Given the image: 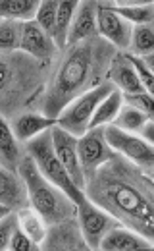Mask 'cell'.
Returning a JSON list of instances; mask_svg holds the SVG:
<instances>
[{
    "instance_id": "obj_16",
    "label": "cell",
    "mask_w": 154,
    "mask_h": 251,
    "mask_svg": "<svg viewBox=\"0 0 154 251\" xmlns=\"http://www.w3.org/2000/svg\"><path fill=\"white\" fill-rule=\"evenodd\" d=\"M2 139H0V166L18 172L22 162L27 157V143L16 137L14 129L6 118H2Z\"/></svg>"
},
{
    "instance_id": "obj_12",
    "label": "cell",
    "mask_w": 154,
    "mask_h": 251,
    "mask_svg": "<svg viewBox=\"0 0 154 251\" xmlns=\"http://www.w3.org/2000/svg\"><path fill=\"white\" fill-rule=\"evenodd\" d=\"M20 50L33 56V58H37V60H46V62H54L58 52H60L56 41L44 31L35 20L23 24Z\"/></svg>"
},
{
    "instance_id": "obj_32",
    "label": "cell",
    "mask_w": 154,
    "mask_h": 251,
    "mask_svg": "<svg viewBox=\"0 0 154 251\" xmlns=\"http://www.w3.org/2000/svg\"><path fill=\"white\" fill-rule=\"evenodd\" d=\"M39 246L31 240L29 236L22 230V226L16 230V234H14V238H12V242H10V250H18V251H27V250H37Z\"/></svg>"
},
{
    "instance_id": "obj_4",
    "label": "cell",
    "mask_w": 154,
    "mask_h": 251,
    "mask_svg": "<svg viewBox=\"0 0 154 251\" xmlns=\"http://www.w3.org/2000/svg\"><path fill=\"white\" fill-rule=\"evenodd\" d=\"M29 188L31 205L50 224H58L67 219L77 217V203L56 184H52L37 166L29 153L18 170Z\"/></svg>"
},
{
    "instance_id": "obj_8",
    "label": "cell",
    "mask_w": 154,
    "mask_h": 251,
    "mask_svg": "<svg viewBox=\"0 0 154 251\" xmlns=\"http://www.w3.org/2000/svg\"><path fill=\"white\" fill-rule=\"evenodd\" d=\"M77 153H79V162H81L85 180L89 182L96 174V170L116 155V151L110 147L106 139V126L91 127L85 135H81L77 139Z\"/></svg>"
},
{
    "instance_id": "obj_17",
    "label": "cell",
    "mask_w": 154,
    "mask_h": 251,
    "mask_svg": "<svg viewBox=\"0 0 154 251\" xmlns=\"http://www.w3.org/2000/svg\"><path fill=\"white\" fill-rule=\"evenodd\" d=\"M108 79L122 91V93H141L145 91L139 74L135 70V66L131 62L127 52H118L116 58L112 60L110 72H108Z\"/></svg>"
},
{
    "instance_id": "obj_21",
    "label": "cell",
    "mask_w": 154,
    "mask_h": 251,
    "mask_svg": "<svg viewBox=\"0 0 154 251\" xmlns=\"http://www.w3.org/2000/svg\"><path fill=\"white\" fill-rule=\"evenodd\" d=\"M16 213H18L22 230L41 248L43 242L46 240V234H48V222L43 219V215H41L33 205H31V207H25V209H20V211H16Z\"/></svg>"
},
{
    "instance_id": "obj_23",
    "label": "cell",
    "mask_w": 154,
    "mask_h": 251,
    "mask_svg": "<svg viewBox=\"0 0 154 251\" xmlns=\"http://www.w3.org/2000/svg\"><path fill=\"white\" fill-rule=\"evenodd\" d=\"M123 106V93L120 89H116L112 95H108L96 108L94 116H92L91 127H102V126L114 124L118 112L122 110Z\"/></svg>"
},
{
    "instance_id": "obj_28",
    "label": "cell",
    "mask_w": 154,
    "mask_h": 251,
    "mask_svg": "<svg viewBox=\"0 0 154 251\" xmlns=\"http://www.w3.org/2000/svg\"><path fill=\"white\" fill-rule=\"evenodd\" d=\"M58 8H60V2H58V0H46V2H41L39 12H37V18H35V22H37L44 31L48 33L52 39H54V29H56Z\"/></svg>"
},
{
    "instance_id": "obj_31",
    "label": "cell",
    "mask_w": 154,
    "mask_h": 251,
    "mask_svg": "<svg viewBox=\"0 0 154 251\" xmlns=\"http://www.w3.org/2000/svg\"><path fill=\"white\" fill-rule=\"evenodd\" d=\"M129 58H131V62L135 66L137 74H139V79H141L145 91L154 97V74L151 72V68L145 64L143 58H139V56H131V54H129Z\"/></svg>"
},
{
    "instance_id": "obj_9",
    "label": "cell",
    "mask_w": 154,
    "mask_h": 251,
    "mask_svg": "<svg viewBox=\"0 0 154 251\" xmlns=\"http://www.w3.org/2000/svg\"><path fill=\"white\" fill-rule=\"evenodd\" d=\"M77 220L83 238L91 250H100V244L106 238V234L120 224L118 219H114L106 209L92 203L89 197L77 205Z\"/></svg>"
},
{
    "instance_id": "obj_7",
    "label": "cell",
    "mask_w": 154,
    "mask_h": 251,
    "mask_svg": "<svg viewBox=\"0 0 154 251\" xmlns=\"http://www.w3.org/2000/svg\"><path fill=\"white\" fill-rule=\"evenodd\" d=\"M106 139L116 153L143 168L147 174L154 170V143L141 133H129L120 129L118 126L110 124L106 126Z\"/></svg>"
},
{
    "instance_id": "obj_5",
    "label": "cell",
    "mask_w": 154,
    "mask_h": 251,
    "mask_svg": "<svg viewBox=\"0 0 154 251\" xmlns=\"http://www.w3.org/2000/svg\"><path fill=\"white\" fill-rule=\"evenodd\" d=\"M27 153H29L33 160L37 162L39 170L60 189H64L77 205L83 203L87 199L85 191L77 188V184L73 182V178L69 176V172L66 170V166L62 164L60 157L56 155L54 149V139H52V127L39 133L37 137H33L27 141Z\"/></svg>"
},
{
    "instance_id": "obj_33",
    "label": "cell",
    "mask_w": 154,
    "mask_h": 251,
    "mask_svg": "<svg viewBox=\"0 0 154 251\" xmlns=\"http://www.w3.org/2000/svg\"><path fill=\"white\" fill-rule=\"evenodd\" d=\"M141 135L147 137L151 143H154V122H149V124L145 126V129L141 131Z\"/></svg>"
},
{
    "instance_id": "obj_24",
    "label": "cell",
    "mask_w": 154,
    "mask_h": 251,
    "mask_svg": "<svg viewBox=\"0 0 154 251\" xmlns=\"http://www.w3.org/2000/svg\"><path fill=\"white\" fill-rule=\"evenodd\" d=\"M77 8H79V2H75V0L60 2L58 18H56V29H54V41H56L60 50H64L66 45H67V35H69L71 22H73V16H75Z\"/></svg>"
},
{
    "instance_id": "obj_22",
    "label": "cell",
    "mask_w": 154,
    "mask_h": 251,
    "mask_svg": "<svg viewBox=\"0 0 154 251\" xmlns=\"http://www.w3.org/2000/svg\"><path fill=\"white\" fill-rule=\"evenodd\" d=\"M41 2L39 0H4L0 4V16L6 20H16L22 24L33 22L37 18Z\"/></svg>"
},
{
    "instance_id": "obj_2",
    "label": "cell",
    "mask_w": 154,
    "mask_h": 251,
    "mask_svg": "<svg viewBox=\"0 0 154 251\" xmlns=\"http://www.w3.org/2000/svg\"><path fill=\"white\" fill-rule=\"evenodd\" d=\"M116 54L118 49L100 35L67 45L54 66L41 114L58 120L69 102L102 85Z\"/></svg>"
},
{
    "instance_id": "obj_27",
    "label": "cell",
    "mask_w": 154,
    "mask_h": 251,
    "mask_svg": "<svg viewBox=\"0 0 154 251\" xmlns=\"http://www.w3.org/2000/svg\"><path fill=\"white\" fill-rule=\"evenodd\" d=\"M22 33H23V24L16 20H2L0 24V49L2 52H16L20 50L22 43Z\"/></svg>"
},
{
    "instance_id": "obj_26",
    "label": "cell",
    "mask_w": 154,
    "mask_h": 251,
    "mask_svg": "<svg viewBox=\"0 0 154 251\" xmlns=\"http://www.w3.org/2000/svg\"><path fill=\"white\" fill-rule=\"evenodd\" d=\"M149 122L151 120H149V116L145 112H141L139 108L123 102L122 110L118 112V116L114 120V126H118L120 129L129 131V133H141Z\"/></svg>"
},
{
    "instance_id": "obj_34",
    "label": "cell",
    "mask_w": 154,
    "mask_h": 251,
    "mask_svg": "<svg viewBox=\"0 0 154 251\" xmlns=\"http://www.w3.org/2000/svg\"><path fill=\"white\" fill-rule=\"evenodd\" d=\"M145 60V64L151 68V72L154 74V54H151V56H147V58H143Z\"/></svg>"
},
{
    "instance_id": "obj_14",
    "label": "cell",
    "mask_w": 154,
    "mask_h": 251,
    "mask_svg": "<svg viewBox=\"0 0 154 251\" xmlns=\"http://www.w3.org/2000/svg\"><path fill=\"white\" fill-rule=\"evenodd\" d=\"M44 250H87V242L83 238L77 217L67 219L58 224L48 226L46 240L43 242Z\"/></svg>"
},
{
    "instance_id": "obj_18",
    "label": "cell",
    "mask_w": 154,
    "mask_h": 251,
    "mask_svg": "<svg viewBox=\"0 0 154 251\" xmlns=\"http://www.w3.org/2000/svg\"><path fill=\"white\" fill-rule=\"evenodd\" d=\"M153 242H149L147 238H143L141 234H137L135 230L118 224L116 228H112L106 238L100 244V250L108 251H133V250H153Z\"/></svg>"
},
{
    "instance_id": "obj_29",
    "label": "cell",
    "mask_w": 154,
    "mask_h": 251,
    "mask_svg": "<svg viewBox=\"0 0 154 251\" xmlns=\"http://www.w3.org/2000/svg\"><path fill=\"white\" fill-rule=\"evenodd\" d=\"M123 102L131 104L135 108H139L141 112H145L149 116V120L154 122V97L149 95L147 91L141 93H123Z\"/></svg>"
},
{
    "instance_id": "obj_11",
    "label": "cell",
    "mask_w": 154,
    "mask_h": 251,
    "mask_svg": "<svg viewBox=\"0 0 154 251\" xmlns=\"http://www.w3.org/2000/svg\"><path fill=\"white\" fill-rule=\"evenodd\" d=\"M25 207H31L27 182L20 172H12L0 166V219Z\"/></svg>"
},
{
    "instance_id": "obj_19",
    "label": "cell",
    "mask_w": 154,
    "mask_h": 251,
    "mask_svg": "<svg viewBox=\"0 0 154 251\" xmlns=\"http://www.w3.org/2000/svg\"><path fill=\"white\" fill-rule=\"evenodd\" d=\"M8 122L12 126L16 137L22 139L23 143H27L29 139L37 137L39 133H43V131H46V129L58 126V120L48 118V116L39 114V112H23V114H20V116L8 120Z\"/></svg>"
},
{
    "instance_id": "obj_25",
    "label": "cell",
    "mask_w": 154,
    "mask_h": 251,
    "mask_svg": "<svg viewBox=\"0 0 154 251\" xmlns=\"http://www.w3.org/2000/svg\"><path fill=\"white\" fill-rule=\"evenodd\" d=\"M127 54L139 56V58H147V56L154 54V24L135 25Z\"/></svg>"
},
{
    "instance_id": "obj_35",
    "label": "cell",
    "mask_w": 154,
    "mask_h": 251,
    "mask_svg": "<svg viewBox=\"0 0 154 251\" xmlns=\"http://www.w3.org/2000/svg\"><path fill=\"white\" fill-rule=\"evenodd\" d=\"M149 174H151V178L154 180V170H153V172H149Z\"/></svg>"
},
{
    "instance_id": "obj_20",
    "label": "cell",
    "mask_w": 154,
    "mask_h": 251,
    "mask_svg": "<svg viewBox=\"0 0 154 251\" xmlns=\"http://www.w3.org/2000/svg\"><path fill=\"white\" fill-rule=\"evenodd\" d=\"M118 16L127 20L133 25H151L154 24V2H133V0H118L108 4Z\"/></svg>"
},
{
    "instance_id": "obj_1",
    "label": "cell",
    "mask_w": 154,
    "mask_h": 251,
    "mask_svg": "<svg viewBox=\"0 0 154 251\" xmlns=\"http://www.w3.org/2000/svg\"><path fill=\"white\" fill-rule=\"evenodd\" d=\"M85 195L154 244V180L143 168L116 153L87 182Z\"/></svg>"
},
{
    "instance_id": "obj_10",
    "label": "cell",
    "mask_w": 154,
    "mask_h": 251,
    "mask_svg": "<svg viewBox=\"0 0 154 251\" xmlns=\"http://www.w3.org/2000/svg\"><path fill=\"white\" fill-rule=\"evenodd\" d=\"M98 35L104 37L108 43H112L118 52H127L129 45H131V37L135 25L129 24L127 20H123L122 16H118L108 4L98 2Z\"/></svg>"
},
{
    "instance_id": "obj_3",
    "label": "cell",
    "mask_w": 154,
    "mask_h": 251,
    "mask_svg": "<svg viewBox=\"0 0 154 251\" xmlns=\"http://www.w3.org/2000/svg\"><path fill=\"white\" fill-rule=\"evenodd\" d=\"M54 66V62L37 60L22 50L2 52V118L8 120L10 110H16V116L35 112V108L41 110Z\"/></svg>"
},
{
    "instance_id": "obj_13",
    "label": "cell",
    "mask_w": 154,
    "mask_h": 251,
    "mask_svg": "<svg viewBox=\"0 0 154 251\" xmlns=\"http://www.w3.org/2000/svg\"><path fill=\"white\" fill-rule=\"evenodd\" d=\"M52 139H54V149H56V155L60 157L62 164L66 166V170L69 172V176L73 178L77 188L85 191L87 180H85V174H83V168L79 162V153H77V139L79 137L62 129L60 126H54L52 127Z\"/></svg>"
},
{
    "instance_id": "obj_30",
    "label": "cell",
    "mask_w": 154,
    "mask_h": 251,
    "mask_svg": "<svg viewBox=\"0 0 154 251\" xmlns=\"http://www.w3.org/2000/svg\"><path fill=\"white\" fill-rule=\"evenodd\" d=\"M18 228H20V219H18L16 211L2 217V222H0V246H2V250H10V242H12Z\"/></svg>"
},
{
    "instance_id": "obj_6",
    "label": "cell",
    "mask_w": 154,
    "mask_h": 251,
    "mask_svg": "<svg viewBox=\"0 0 154 251\" xmlns=\"http://www.w3.org/2000/svg\"><path fill=\"white\" fill-rule=\"evenodd\" d=\"M116 89H118V87H116L110 79H106L102 85L94 87L92 91L77 97V99H75L73 102H69V104L66 106V110L62 112V116L58 118V126H60L62 129L73 133L75 137L85 135V133L91 129L92 116H94L98 104H100L108 95L114 93Z\"/></svg>"
},
{
    "instance_id": "obj_15",
    "label": "cell",
    "mask_w": 154,
    "mask_h": 251,
    "mask_svg": "<svg viewBox=\"0 0 154 251\" xmlns=\"http://www.w3.org/2000/svg\"><path fill=\"white\" fill-rule=\"evenodd\" d=\"M98 2L94 0H85V2H79V8L73 16V22H71V29L67 35V45H75L79 41H85L89 37L98 35ZM66 45V47H67Z\"/></svg>"
}]
</instances>
